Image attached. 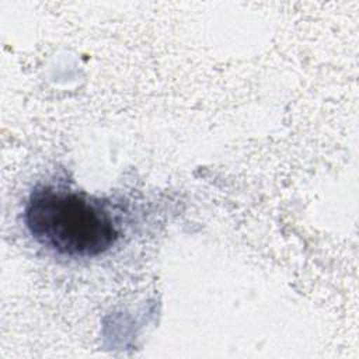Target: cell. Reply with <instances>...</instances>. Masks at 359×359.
<instances>
[{
    "label": "cell",
    "mask_w": 359,
    "mask_h": 359,
    "mask_svg": "<svg viewBox=\"0 0 359 359\" xmlns=\"http://www.w3.org/2000/svg\"><path fill=\"white\" fill-rule=\"evenodd\" d=\"M24 223L39 245L69 258L98 257L121 237L107 202L62 185H38L25 202Z\"/></svg>",
    "instance_id": "cell-1"
}]
</instances>
